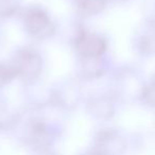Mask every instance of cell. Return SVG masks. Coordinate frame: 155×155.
Here are the masks:
<instances>
[{
  "label": "cell",
  "mask_w": 155,
  "mask_h": 155,
  "mask_svg": "<svg viewBox=\"0 0 155 155\" xmlns=\"http://www.w3.org/2000/svg\"><path fill=\"white\" fill-rule=\"evenodd\" d=\"M25 26L32 36L37 38H46L53 34L54 27L48 15L41 10L33 9L26 14Z\"/></svg>",
  "instance_id": "7a4b0ae2"
},
{
  "label": "cell",
  "mask_w": 155,
  "mask_h": 155,
  "mask_svg": "<svg viewBox=\"0 0 155 155\" xmlns=\"http://www.w3.org/2000/svg\"><path fill=\"white\" fill-rule=\"evenodd\" d=\"M87 1H88V0H74V2L77 3V5H78V7L80 8V9L83 7V5H85V3L87 2Z\"/></svg>",
  "instance_id": "8992f818"
},
{
  "label": "cell",
  "mask_w": 155,
  "mask_h": 155,
  "mask_svg": "<svg viewBox=\"0 0 155 155\" xmlns=\"http://www.w3.org/2000/svg\"><path fill=\"white\" fill-rule=\"evenodd\" d=\"M75 49L85 58H97L105 52L106 43L97 34L81 32L75 41Z\"/></svg>",
  "instance_id": "3957f363"
},
{
  "label": "cell",
  "mask_w": 155,
  "mask_h": 155,
  "mask_svg": "<svg viewBox=\"0 0 155 155\" xmlns=\"http://www.w3.org/2000/svg\"><path fill=\"white\" fill-rule=\"evenodd\" d=\"M43 67V61L38 53L30 49H24L16 54L15 69L17 77H21L24 80L32 81L39 75Z\"/></svg>",
  "instance_id": "6da1fadb"
},
{
  "label": "cell",
  "mask_w": 155,
  "mask_h": 155,
  "mask_svg": "<svg viewBox=\"0 0 155 155\" xmlns=\"http://www.w3.org/2000/svg\"><path fill=\"white\" fill-rule=\"evenodd\" d=\"M104 5H105V0H88L81 8V11L86 15H93V14H97L101 12Z\"/></svg>",
  "instance_id": "277c9868"
},
{
  "label": "cell",
  "mask_w": 155,
  "mask_h": 155,
  "mask_svg": "<svg viewBox=\"0 0 155 155\" xmlns=\"http://www.w3.org/2000/svg\"><path fill=\"white\" fill-rule=\"evenodd\" d=\"M14 77H17V73L13 67H5L0 65V85L5 84Z\"/></svg>",
  "instance_id": "5b68a950"
}]
</instances>
